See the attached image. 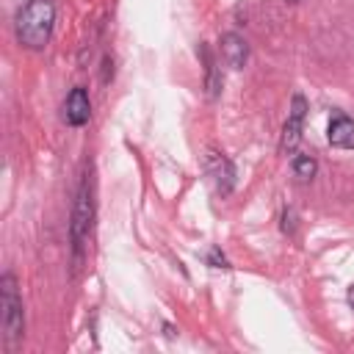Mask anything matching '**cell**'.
I'll list each match as a JSON object with an SVG mask.
<instances>
[{"instance_id": "1", "label": "cell", "mask_w": 354, "mask_h": 354, "mask_svg": "<svg viewBox=\"0 0 354 354\" xmlns=\"http://www.w3.org/2000/svg\"><path fill=\"white\" fill-rule=\"evenodd\" d=\"M55 6L53 0H28L17 14V39L28 50H44L53 33Z\"/></svg>"}, {"instance_id": "2", "label": "cell", "mask_w": 354, "mask_h": 354, "mask_svg": "<svg viewBox=\"0 0 354 354\" xmlns=\"http://www.w3.org/2000/svg\"><path fill=\"white\" fill-rule=\"evenodd\" d=\"M0 326L6 340H19L25 332V315H22V299L17 290V279L14 274H3L0 277Z\"/></svg>"}, {"instance_id": "3", "label": "cell", "mask_w": 354, "mask_h": 354, "mask_svg": "<svg viewBox=\"0 0 354 354\" xmlns=\"http://www.w3.org/2000/svg\"><path fill=\"white\" fill-rule=\"evenodd\" d=\"M91 224H94V191H91V180L86 174L80 188H77V199H75V207H72V224H69L72 249H75L77 257H80V252H83V246L91 235Z\"/></svg>"}, {"instance_id": "4", "label": "cell", "mask_w": 354, "mask_h": 354, "mask_svg": "<svg viewBox=\"0 0 354 354\" xmlns=\"http://www.w3.org/2000/svg\"><path fill=\"white\" fill-rule=\"evenodd\" d=\"M304 116H307V100L301 94H293V102H290V113L282 124V138H279V152L290 155L299 141H301V127H304Z\"/></svg>"}, {"instance_id": "5", "label": "cell", "mask_w": 354, "mask_h": 354, "mask_svg": "<svg viewBox=\"0 0 354 354\" xmlns=\"http://www.w3.org/2000/svg\"><path fill=\"white\" fill-rule=\"evenodd\" d=\"M88 116H91L88 91H86L83 86H75V88L69 91L66 102H64V119H66V124H72V127H83V124L88 122Z\"/></svg>"}, {"instance_id": "6", "label": "cell", "mask_w": 354, "mask_h": 354, "mask_svg": "<svg viewBox=\"0 0 354 354\" xmlns=\"http://www.w3.org/2000/svg\"><path fill=\"white\" fill-rule=\"evenodd\" d=\"M221 55H224L227 66L243 69L246 61H249V44H246V39L238 36V33H232V30L224 33V36H221Z\"/></svg>"}, {"instance_id": "7", "label": "cell", "mask_w": 354, "mask_h": 354, "mask_svg": "<svg viewBox=\"0 0 354 354\" xmlns=\"http://www.w3.org/2000/svg\"><path fill=\"white\" fill-rule=\"evenodd\" d=\"M210 169L216 177V188L221 196H227L235 185V169L230 163V158H224V152H210Z\"/></svg>"}, {"instance_id": "8", "label": "cell", "mask_w": 354, "mask_h": 354, "mask_svg": "<svg viewBox=\"0 0 354 354\" xmlns=\"http://www.w3.org/2000/svg\"><path fill=\"white\" fill-rule=\"evenodd\" d=\"M329 144L332 147H351L354 144V122L346 113H335L329 122Z\"/></svg>"}, {"instance_id": "9", "label": "cell", "mask_w": 354, "mask_h": 354, "mask_svg": "<svg viewBox=\"0 0 354 354\" xmlns=\"http://www.w3.org/2000/svg\"><path fill=\"white\" fill-rule=\"evenodd\" d=\"M199 53H202V58H205V88H207V97L216 100L218 91H221V72H218V66L213 64V58H210V53H207L205 44L199 47Z\"/></svg>"}, {"instance_id": "10", "label": "cell", "mask_w": 354, "mask_h": 354, "mask_svg": "<svg viewBox=\"0 0 354 354\" xmlns=\"http://www.w3.org/2000/svg\"><path fill=\"white\" fill-rule=\"evenodd\" d=\"M293 171H296V177H301V180H313L315 171H318V160H315L313 155H296V158H293Z\"/></svg>"}, {"instance_id": "11", "label": "cell", "mask_w": 354, "mask_h": 354, "mask_svg": "<svg viewBox=\"0 0 354 354\" xmlns=\"http://www.w3.org/2000/svg\"><path fill=\"white\" fill-rule=\"evenodd\" d=\"M296 230V213L290 210V207H285V213H282V232H293Z\"/></svg>"}, {"instance_id": "12", "label": "cell", "mask_w": 354, "mask_h": 354, "mask_svg": "<svg viewBox=\"0 0 354 354\" xmlns=\"http://www.w3.org/2000/svg\"><path fill=\"white\" fill-rule=\"evenodd\" d=\"M207 263L213 266V268H230V263H227V257L218 252V249H210V254H207Z\"/></svg>"}, {"instance_id": "13", "label": "cell", "mask_w": 354, "mask_h": 354, "mask_svg": "<svg viewBox=\"0 0 354 354\" xmlns=\"http://www.w3.org/2000/svg\"><path fill=\"white\" fill-rule=\"evenodd\" d=\"M111 77H113V58L105 55V58H102V83H108Z\"/></svg>"}, {"instance_id": "14", "label": "cell", "mask_w": 354, "mask_h": 354, "mask_svg": "<svg viewBox=\"0 0 354 354\" xmlns=\"http://www.w3.org/2000/svg\"><path fill=\"white\" fill-rule=\"evenodd\" d=\"M346 299H348V304H351V310H354V282L348 285V293H346Z\"/></svg>"}]
</instances>
